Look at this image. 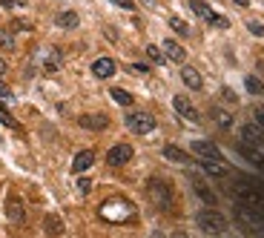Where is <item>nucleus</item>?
<instances>
[{
	"label": "nucleus",
	"instance_id": "nucleus-28",
	"mask_svg": "<svg viewBox=\"0 0 264 238\" xmlns=\"http://www.w3.org/2000/svg\"><path fill=\"white\" fill-rule=\"evenodd\" d=\"M253 118H255V124H258V126L264 129V106H261V104L253 106Z\"/></svg>",
	"mask_w": 264,
	"mask_h": 238
},
{
	"label": "nucleus",
	"instance_id": "nucleus-24",
	"mask_svg": "<svg viewBox=\"0 0 264 238\" xmlns=\"http://www.w3.org/2000/svg\"><path fill=\"white\" fill-rule=\"evenodd\" d=\"M244 86H247V92H253V95H261V92H264L261 80L253 78V75H250V78H244Z\"/></svg>",
	"mask_w": 264,
	"mask_h": 238
},
{
	"label": "nucleus",
	"instance_id": "nucleus-5",
	"mask_svg": "<svg viewBox=\"0 0 264 238\" xmlns=\"http://www.w3.org/2000/svg\"><path fill=\"white\" fill-rule=\"evenodd\" d=\"M190 9H193V12H195V15H198L201 20L212 23L215 29H227V26H230V20H227V18H221V15H215V12H212L210 6L204 3V0H190Z\"/></svg>",
	"mask_w": 264,
	"mask_h": 238
},
{
	"label": "nucleus",
	"instance_id": "nucleus-27",
	"mask_svg": "<svg viewBox=\"0 0 264 238\" xmlns=\"http://www.w3.org/2000/svg\"><path fill=\"white\" fill-rule=\"evenodd\" d=\"M169 26L175 29L178 35H190V29H187V23H184L181 18H172V20H169Z\"/></svg>",
	"mask_w": 264,
	"mask_h": 238
},
{
	"label": "nucleus",
	"instance_id": "nucleus-13",
	"mask_svg": "<svg viewBox=\"0 0 264 238\" xmlns=\"http://www.w3.org/2000/svg\"><path fill=\"white\" fill-rule=\"evenodd\" d=\"M164 58L172 63H184L187 52L181 49V43H175V40H164Z\"/></svg>",
	"mask_w": 264,
	"mask_h": 238
},
{
	"label": "nucleus",
	"instance_id": "nucleus-31",
	"mask_svg": "<svg viewBox=\"0 0 264 238\" xmlns=\"http://www.w3.org/2000/svg\"><path fill=\"white\" fill-rule=\"evenodd\" d=\"M247 29H250L253 35H258V37L264 35V26H261V23H255V20H253V23H247Z\"/></svg>",
	"mask_w": 264,
	"mask_h": 238
},
{
	"label": "nucleus",
	"instance_id": "nucleus-20",
	"mask_svg": "<svg viewBox=\"0 0 264 238\" xmlns=\"http://www.w3.org/2000/svg\"><path fill=\"white\" fill-rule=\"evenodd\" d=\"M55 23H58L61 29H75L80 23V18L75 15V12H61V15L55 18Z\"/></svg>",
	"mask_w": 264,
	"mask_h": 238
},
{
	"label": "nucleus",
	"instance_id": "nucleus-36",
	"mask_svg": "<svg viewBox=\"0 0 264 238\" xmlns=\"http://www.w3.org/2000/svg\"><path fill=\"white\" fill-rule=\"evenodd\" d=\"M233 6H250V0H230Z\"/></svg>",
	"mask_w": 264,
	"mask_h": 238
},
{
	"label": "nucleus",
	"instance_id": "nucleus-3",
	"mask_svg": "<svg viewBox=\"0 0 264 238\" xmlns=\"http://www.w3.org/2000/svg\"><path fill=\"white\" fill-rule=\"evenodd\" d=\"M195 224H198L207 235H224V229H227V218L215 210H201L195 215Z\"/></svg>",
	"mask_w": 264,
	"mask_h": 238
},
{
	"label": "nucleus",
	"instance_id": "nucleus-9",
	"mask_svg": "<svg viewBox=\"0 0 264 238\" xmlns=\"http://www.w3.org/2000/svg\"><path fill=\"white\" fill-rule=\"evenodd\" d=\"M190 150L198 155V158H210V161H224V155H221V150L215 147L212 141H193L190 144Z\"/></svg>",
	"mask_w": 264,
	"mask_h": 238
},
{
	"label": "nucleus",
	"instance_id": "nucleus-8",
	"mask_svg": "<svg viewBox=\"0 0 264 238\" xmlns=\"http://www.w3.org/2000/svg\"><path fill=\"white\" fill-rule=\"evenodd\" d=\"M172 106H175V112L181 115V118H187V121H193V124H198V121H201L198 109L190 104V98H187V95H175V98H172Z\"/></svg>",
	"mask_w": 264,
	"mask_h": 238
},
{
	"label": "nucleus",
	"instance_id": "nucleus-29",
	"mask_svg": "<svg viewBox=\"0 0 264 238\" xmlns=\"http://www.w3.org/2000/svg\"><path fill=\"white\" fill-rule=\"evenodd\" d=\"M89 189H92V181H89V178H80V181H78V193L89 195Z\"/></svg>",
	"mask_w": 264,
	"mask_h": 238
},
{
	"label": "nucleus",
	"instance_id": "nucleus-25",
	"mask_svg": "<svg viewBox=\"0 0 264 238\" xmlns=\"http://www.w3.org/2000/svg\"><path fill=\"white\" fill-rule=\"evenodd\" d=\"M46 224H49V232H52V235L63 232V224H61V218H58V215H49V218H46Z\"/></svg>",
	"mask_w": 264,
	"mask_h": 238
},
{
	"label": "nucleus",
	"instance_id": "nucleus-23",
	"mask_svg": "<svg viewBox=\"0 0 264 238\" xmlns=\"http://www.w3.org/2000/svg\"><path fill=\"white\" fill-rule=\"evenodd\" d=\"M109 95H112L115 104H121V106H129V104H132V95L126 92V89H112Z\"/></svg>",
	"mask_w": 264,
	"mask_h": 238
},
{
	"label": "nucleus",
	"instance_id": "nucleus-38",
	"mask_svg": "<svg viewBox=\"0 0 264 238\" xmlns=\"http://www.w3.org/2000/svg\"><path fill=\"white\" fill-rule=\"evenodd\" d=\"M0 75H6V61L0 58Z\"/></svg>",
	"mask_w": 264,
	"mask_h": 238
},
{
	"label": "nucleus",
	"instance_id": "nucleus-21",
	"mask_svg": "<svg viewBox=\"0 0 264 238\" xmlns=\"http://www.w3.org/2000/svg\"><path fill=\"white\" fill-rule=\"evenodd\" d=\"M164 158L167 161H175V164H190V155L178 147H164Z\"/></svg>",
	"mask_w": 264,
	"mask_h": 238
},
{
	"label": "nucleus",
	"instance_id": "nucleus-16",
	"mask_svg": "<svg viewBox=\"0 0 264 238\" xmlns=\"http://www.w3.org/2000/svg\"><path fill=\"white\" fill-rule=\"evenodd\" d=\"M6 215H9V221H15V224H20V221L26 218V212H23V204H20L15 195H9V204H6Z\"/></svg>",
	"mask_w": 264,
	"mask_h": 238
},
{
	"label": "nucleus",
	"instance_id": "nucleus-7",
	"mask_svg": "<svg viewBox=\"0 0 264 238\" xmlns=\"http://www.w3.org/2000/svg\"><path fill=\"white\" fill-rule=\"evenodd\" d=\"M129 161H132L129 144H115L112 150L106 152V164H109V167H123V164H129Z\"/></svg>",
	"mask_w": 264,
	"mask_h": 238
},
{
	"label": "nucleus",
	"instance_id": "nucleus-14",
	"mask_svg": "<svg viewBox=\"0 0 264 238\" xmlns=\"http://www.w3.org/2000/svg\"><path fill=\"white\" fill-rule=\"evenodd\" d=\"M201 169L207 172V175H212V178H224V175H227V164H224V161L201 158Z\"/></svg>",
	"mask_w": 264,
	"mask_h": 238
},
{
	"label": "nucleus",
	"instance_id": "nucleus-1",
	"mask_svg": "<svg viewBox=\"0 0 264 238\" xmlns=\"http://www.w3.org/2000/svg\"><path fill=\"white\" fill-rule=\"evenodd\" d=\"M147 193H150V201L164 212H172L175 210V198H172V186L167 181H161V178H150V184H147Z\"/></svg>",
	"mask_w": 264,
	"mask_h": 238
},
{
	"label": "nucleus",
	"instance_id": "nucleus-11",
	"mask_svg": "<svg viewBox=\"0 0 264 238\" xmlns=\"http://www.w3.org/2000/svg\"><path fill=\"white\" fill-rule=\"evenodd\" d=\"M115 72H118V66H115L112 58H98V61L92 63V75H95V78H101V80L112 78Z\"/></svg>",
	"mask_w": 264,
	"mask_h": 238
},
{
	"label": "nucleus",
	"instance_id": "nucleus-30",
	"mask_svg": "<svg viewBox=\"0 0 264 238\" xmlns=\"http://www.w3.org/2000/svg\"><path fill=\"white\" fill-rule=\"evenodd\" d=\"M0 101H9V104L15 101V98H12V89L6 86V83H0Z\"/></svg>",
	"mask_w": 264,
	"mask_h": 238
},
{
	"label": "nucleus",
	"instance_id": "nucleus-22",
	"mask_svg": "<svg viewBox=\"0 0 264 238\" xmlns=\"http://www.w3.org/2000/svg\"><path fill=\"white\" fill-rule=\"evenodd\" d=\"M212 118H215V124H218L221 129H230V126H233V115L218 109V106H212Z\"/></svg>",
	"mask_w": 264,
	"mask_h": 238
},
{
	"label": "nucleus",
	"instance_id": "nucleus-32",
	"mask_svg": "<svg viewBox=\"0 0 264 238\" xmlns=\"http://www.w3.org/2000/svg\"><path fill=\"white\" fill-rule=\"evenodd\" d=\"M0 121H3V124H6V126H15V121H12V115L6 112L3 106H0Z\"/></svg>",
	"mask_w": 264,
	"mask_h": 238
},
{
	"label": "nucleus",
	"instance_id": "nucleus-4",
	"mask_svg": "<svg viewBox=\"0 0 264 238\" xmlns=\"http://www.w3.org/2000/svg\"><path fill=\"white\" fill-rule=\"evenodd\" d=\"M37 63H40V69L46 72V75H58L63 66V55L58 46H46V49H40L37 52Z\"/></svg>",
	"mask_w": 264,
	"mask_h": 238
},
{
	"label": "nucleus",
	"instance_id": "nucleus-35",
	"mask_svg": "<svg viewBox=\"0 0 264 238\" xmlns=\"http://www.w3.org/2000/svg\"><path fill=\"white\" fill-rule=\"evenodd\" d=\"M0 43L6 46V49H12V37L9 35H0Z\"/></svg>",
	"mask_w": 264,
	"mask_h": 238
},
{
	"label": "nucleus",
	"instance_id": "nucleus-26",
	"mask_svg": "<svg viewBox=\"0 0 264 238\" xmlns=\"http://www.w3.org/2000/svg\"><path fill=\"white\" fill-rule=\"evenodd\" d=\"M147 58H150V61L152 63H161V61H164V52H161V49H158V46H147Z\"/></svg>",
	"mask_w": 264,
	"mask_h": 238
},
{
	"label": "nucleus",
	"instance_id": "nucleus-34",
	"mask_svg": "<svg viewBox=\"0 0 264 238\" xmlns=\"http://www.w3.org/2000/svg\"><path fill=\"white\" fill-rule=\"evenodd\" d=\"M115 6H121V9H132V6H135V3H132V0H112Z\"/></svg>",
	"mask_w": 264,
	"mask_h": 238
},
{
	"label": "nucleus",
	"instance_id": "nucleus-19",
	"mask_svg": "<svg viewBox=\"0 0 264 238\" xmlns=\"http://www.w3.org/2000/svg\"><path fill=\"white\" fill-rule=\"evenodd\" d=\"M78 124L83 126V129H106V124H109V121H106L104 115H83Z\"/></svg>",
	"mask_w": 264,
	"mask_h": 238
},
{
	"label": "nucleus",
	"instance_id": "nucleus-33",
	"mask_svg": "<svg viewBox=\"0 0 264 238\" xmlns=\"http://www.w3.org/2000/svg\"><path fill=\"white\" fill-rule=\"evenodd\" d=\"M132 72H138V75H147L150 66H144V63H132Z\"/></svg>",
	"mask_w": 264,
	"mask_h": 238
},
{
	"label": "nucleus",
	"instance_id": "nucleus-12",
	"mask_svg": "<svg viewBox=\"0 0 264 238\" xmlns=\"http://www.w3.org/2000/svg\"><path fill=\"white\" fill-rule=\"evenodd\" d=\"M92 164H95V152H92V150H83V152H78V155L72 158V172H75V175H83Z\"/></svg>",
	"mask_w": 264,
	"mask_h": 238
},
{
	"label": "nucleus",
	"instance_id": "nucleus-37",
	"mask_svg": "<svg viewBox=\"0 0 264 238\" xmlns=\"http://www.w3.org/2000/svg\"><path fill=\"white\" fill-rule=\"evenodd\" d=\"M169 238H190V235H187V232H181V229H178V232H172V235H169Z\"/></svg>",
	"mask_w": 264,
	"mask_h": 238
},
{
	"label": "nucleus",
	"instance_id": "nucleus-18",
	"mask_svg": "<svg viewBox=\"0 0 264 238\" xmlns=\"http://www.w3.org/2000/svg\"><path fill=\"white\" fill-rule=\"evenodd\" d=\"M181 80H184L190 89H201L204 86V78L198 75V69H193V66H184V69H181Z\"/></svg>",
	"mask_w": 264,
	"mask_h": 238
},
{
	"label": "nucleus",
	"instance_id": "nucleus-2",
	"mask_svg": "<svg viewBox=\"0 0 264 238\" xmlns=\"http://www.w3.org/2000/svg\"><path fill=\"white\" fill-rule=\"evenodd\" d=\"M236 221L244 229L255 232V235H264V215H261V212H255V210H250V207L241 204V201L236 204Z\"/></svg>",
	"mask_w": 264,
	"mask_h": 238
},
{
	"label": "nucleus",
	"instance_id": "nucleus-17",
	"mask_svg": "<svg viewBox=\"0 0 264 238\" xmlns=\"http://www.w3.org/2000/svg\"><path fill=\"white\" fill-rule=\"evenodd\" d=\"M190 184H193V193L198 195V198H201V201H207V204H215V193H210V189H207V184H204L201 178H190Z\"/></svg>",
	"mask_w": 264,
	"mask_h": 238
},
{
	"label": "nucleus",
	"instance_id": "nucleus-6",
	"mask_svg": "<svg viewBox=\"0 0 264 238\" xmlns=\"http://www.w3.org/2000/svg\"><path fill=\"white\" fill-rule=\"evenodd\" d=\"M126 129L135 132V135H150L152 129H155V118L147 115V112H135V115L126 118Z\"/></svg>",
	"mask_w": 264,
	"mask_h": 238
},
{
	"label": "nucleus",
	"instance_id": "nucleus-10",
	"mask_svg": "<svg viewBox=\"0 0 264 238\" xmlns=\"http://www.w3.org/2000/svg\"><path fill=\"white\" fill-rule=\"evenodd\" d=\"M241 141L247 144V147H261L264 144V129L255 124H244L241 126Z\"/></svg>",
	"mask_w": 264,
	"mask_h": 238
},
{
	"label": "nucleus",
	"instance_id": "nucleus-15",
	"mask_svg": "<svg viewBox=\"0 0 264 238\" xmlns=\"http://www.w3.org/2000/svg\"><path fill=\"white\" fill-rule=\"evenodd\" d=\"M238 152L244 155L250 164H255L258 169H264V152H258V147H247V144H238Z\"/></svg>",
	"mask_w": 264,
	"mask_h": 238
}]
</instances>
